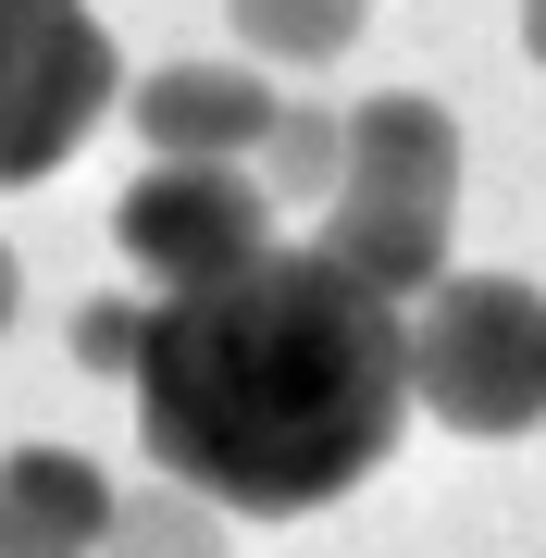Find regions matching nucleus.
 Wrapping results in <instances>:
<instances>
[{
    "label": "nucleus",
    "instance_id": "obj_10",
    "mask_svg": "<svg viewBox=\"0 0 546 558\" xmlns=\"http://www.w3.org/2000/svg\"><path fill=\"white\" fill-rule=\"evenodd\" d=\"M112 558H223V509L186 497V484H149V497H124Z\"/></svg>",
    "mask_w": 546,
    "mask_h": 558
},
{
    "label": "nucleus",
    "instance_id": "obj_1",
    "mask_svg": "<svg viewBox=\"0 0 546 558\" xmlns=\"http://www.w3.org/2000/svg\"><path fill=\"white\" fill-rule=\"evenodd\" d=\"M410 422V311L348 260L274 248L223 286L149 299L137 435L186 497L236 521L336 509Z\"/></svg>",
    "mask_w": 546,
    "mask_h": 558
},
{
    "label": "nucleus",
    "instance_id": "obj_2",
    "mask_svg": "<svg viewBox=\"0 0 546 558\" xmlns=\"http://www.w3.org/2000/svg\"><path fill=\"white\" fill-rule=\"evenodd\" d=\"M447 236H460V112L447 100H361L348 112V174L324 199V260L373 286V299H410V286H447Z\"/></svg>",
    "mask_w": 546,
    "mask_h": 558
},
{
    "label": "nucleus",
    "instance_id": "obj_3",
    "mask_svg": "<svg viewBox=\"0 0 546 558\" xmlns=\"http://www.w3.org/2000/svg\"><path fill=\"white\" fill-rule=\"evenodd\" d=\"M410 398L447 435H534L546 422V286L447 274L410 323Z\"/></svg>",
    "mask_w": 546,
    "mask_h": 558
},
{
    "label": "nucleus",
    "instance_id": "obj_6",
    "mask_svg": "<svg viewBox=\"0 0 546 558\" xmlns=\"http://www.w3.org/2000/svg\"><path fill=\"white\" fill-rule=\"evenodd\" d=\"M149 161H262L286 100L248 62H162V75H137V100H124Z\"/></svg>",
    "mask_w": 546,
    "mask_h": 558
},
{
    "label": "nucleus",
    "instance_id": "obj_7",
    "mask_svg": "<svg viewBox=\"0 0 546 558\" xmlns=\"http://www.w3.org/2000/svg\"><path fill=\"white\" fill-rule=\"evenodd\" d=\"M124 497L87 447H13L0 459V558H100Z\"/></svg>",
    "mask_w": 546,
    "mask_h": 558
},
{
    "label": "nucleus",
    "instance_id": "obj_9",
    "mask_svg": "<svg viewBox=\"0 0 546 558\" xmlns=\"http://www.w3.org/2000/svg\"><path fill=\"white\" fill-rule=\"evenodd\" d=\"M336 174H348V112L286 100L274 149H262V186H274V199H336Z\"/></svg>",
    "mask_w": 546,
    "mask_h": 558
},
{
    "label": "nucleus",
    "instance_id": "obj_12",
    "mask_svg": "<svg viewBox=\"0 0 546 558\" xmlns=\"http://www.w3.org/2000/svg\"><path fill=\"white\" fill-rule=\"evenodd\" d=\"M522 50H534V62H546V0H522Z\"/></svg>",
    "mask_w": 546,
    "mask_h": 558
},
{
    "label": "nucleus",
    "instance_id": "obj_11",
    "mask_svg": "<svg viewBox=\"0 0 546 558\" xmlns=\"http://www.w3.org/2000/svg\"><path fill=\"white\" fill-rule=\"evenodd\" d=\"M75 360L137 385V360H149V299H87V311H75Z\"/></svg>",
    "mask_w": 546,
    "mask_h": 558
},
{
    "label": "nucleus",
    "instance_id": "obj_8",
    "mask_svg": "<svg viewBox=\"0 0 546 558\" xmlns=\"http://www.w3.org/2000/svg\"><path fill=\"white\" fill-rule=\"evenodd\" d=\"M223 13H236V38L262 62H336L348 38H361L373 0H223Z\"/></svg>",
    "mask_w": 546,
    "mask_h": 558
},
{
    "label": "nucleus",
    "instance_id": "obj_4",
    "mask_svg": "<svg viewBox=\"0 0 546 558\" xmlns=\"http://www.w3.org/2000/svg\"><path fill=\"white\" fill-rule=\"evenodd\" d=\"M112 100H137V87L112 75V38L87 0H0V186L62 174Z\"/></svg>",
    "mask_w": 546,
    "mask_h": 558
},
{
    "label": "nucleus",
    "instance_id": "obj_13",
    "mask_svg": "<svg viewBox=\"0 0 546 558\" xmlns=\"http://www.w3.org/2000/svg\"><path fill=\"white\" fill-rule=\"evenodd\" d=\"M0 323H13V248H0Z\"/></svg>",
    "mask_w": 546,
    "mask_h": 558
},
{
    "label": "nucleus",
    "instance_id": "obj_5",
    "mask_svg": "<svg viewBox=\"0 0 546 558\" xmlns=\"http://www.w3.org/2000/svg\"><path fill=\"white\" fill-rule=\"evenodd\" d=\"M112 248L137 260L162 299H186V286H223L248 274V260H274V186L248 174V161H149L137 186L112 199Z\"/></svg>",
    "mask_w": 546,
    "mask_h": 558
}]
</instances>
